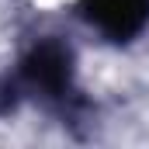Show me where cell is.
<instances>
[{
	"instance_id": "obj_1",
	"label": "cell",
	"mask_w": 149,
	"mask_h": 149,
	"mask_svg": "<svg viewBox=\"0 0 149 149\" xmlns=\"http://www.w3.org/2000/svg\"><path fill=\"white\" fill-rule=\"evenodd\" d=\"M21 83L31 87L42 97H49V101L66 97L70 83H73V56H70V49L52 42V38L38 42L21 63Z\"/></svg>"
},
{
	"instance_id": "obj_3",
	"label": "cell",
	"mask_w": 149,
	"mask_h": 149,
	"mask_svg": "<svg viewBox=\"0 0 149 149\" xmlns=\"http://www.w3.org/2000/svg\"><path fill=\"white\" fill-rule=\"evenodd\" d=\"M17 108V83H0V114H10Z\"/></svg>"
},
{
	"instance_id": "obj_2",
	"label": "cell",
	"mask_w": 149,
	"mask_h": 149,
	"mask_svg": "<svg viewBox=\"0 0 149 149\" xmlns=\"http://www.w3.org/2000/svg\"><path fill=\"white\" fill-rule=\"evenodd\" d=\"M80 10L111 42L135 38L149 21V0H83Z\"/></svg>"
}]
</instances>
